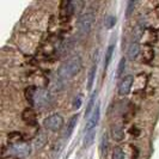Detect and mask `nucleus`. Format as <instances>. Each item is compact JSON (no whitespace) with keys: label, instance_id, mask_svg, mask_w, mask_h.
<instances>
[{"label":"nucleus","instance_id":"obj_17","mask_svg":"<svg viewBox=\"0 0 159 159\" xmlns=\"http://www.w3.org/2000/svg\"><path fill=\"white\" fill-rule=\"evenodd\" d=\"M114 44H110L108 49H107V52H105V60H104V70H107L108 68V66L110 64V61H111V57H112V54H114Z\"/></svg>","mask_w":159,"mask_h":159},{"label":"nucleus","instance_id":"obj_15","mask_svg":"<svg viewBox=\"0 0 159 159\" xmlns=\"http://www.w3.org/2000/svg\"><path fill=\"white\" fill-rule=\"evenodd\" d=\"M108 146H109V140H108V134L104 133L102 138H101V143H99V152L102 156H107L108 152Z\"/></svg>","mask_w":159,"mask_h":159},{"label":"nucleus","instance_id":"obj_13","mask_svg":"<svg viewBox=\"0 0 159 159\" xmlns=\"http://www.w3.org/2000/svg\"><path fill=\"white\" fill-rule=\"evenodd\" d=\"M78 119H79V115H78V114H77V115H73L71 117L68 125H67V128H66V132H65L66 138H70V136H71L72 132H73V129L75 128V125H77V122H78Z\"/></svg>","mask_w":159,"mask_h":159},{"label":"nucleus","instance_id":"obj_8","mask_svg":"<svg viewBox=\"0 0 159 159\" xmlns=\"http://www.w3.org/2000/svg\"><path fill=\"white\" fill-rule=\"evenodd\" d=\"M22 119L23 121L28 125V126H36L37 125V116H36V112L32 108H26L23 112H22Z\"/></svg>","mask_w":159,"mask_h":159},{"label":"nucleus","instance_id":"obj_19","mask_svg":"<svg viewBox=\"0 0 159 159\" xmlns=\"http://www.w3.org/2000/svg\"><path fill=\"white\" fill-rule=\"evenodd\" d=\"M125 70H126V59L122 57L119 62V68H117V72H116V78H121L125 73Z\"/></svg>","mask_w":159,"mask_h":159},{"label":"nucleus","instance_id":"obj_11","mask_svg":"<svg viewBox=\"0 0 159 159\" xmlns=\"http://www.w3.org/2000/svg\"><path fill=\"white\" fill-rule=\"evenodd\" d=\"M140 54V44L138 42H133L129 44L128 47V52H127V56L128 59L130 60H135L136 57Z\"/></svg>","mask_w":159,"mask_h":159},{"label":"nucleus","instance_id":"obj_1","mask_svg":"<svg viewBox=\"0 0 159 159\" xmlns=\"http://www.w3.org/2000/svg\"><path fill=\"white\" fill-rule=\"evenodd\" d=\"M81 66H83V61H81V57L79 55H75L71 57L70 60H67L62 67L60 68V77L62 78H72L74 77L75 74H78L79 71L81 70Z\"/></svg>","mask_w":159,"mask_h":159},{"label":"nucleus","instance_id":"obj_4","mask_svg":"<svg viewBox=\"0 0 159 159\" xmlns=\"http://www.w3.org/2000/svg\"><path fill=\"white\" fill-rule=\"evenodd\" d=\"M43 125L50 132H59L64 126V117L59 114H53L43 121Z\"/></svg>","mask_w":159,"mask_h":159},{"label":"nucleus","instance_id":"obj_18","mask_svg":"<svg viewBox=\"0 0 159 159\" xmlns=\"http://www.w3.org/2000/svg\"><path fill=\"white\" fill-rule=\"evenodd\" d=\"M96 96H97V91L95 92H92V95L90 97V99H89V103H88V107H86V110H85V114H86V116H90V112L92 111V109H95L93 107L96 105Z\"/></svg>","mask_w":159,"mask_h":159},{"label":"nucleus","instance_id":"obj_16","mask_svg":"<svg viewBox=\"0 0 159 159\" xmlns=\"http://www.w3.org/2000/svg\"><path fill=\"white\" fill-rule=\"evenodd\" d=\"M96 72H97V62L92 65L91 70L89 72V75H88V89L91 90L92 86H93V83H95V78H96Z\"/></svg>","mask_w":159,"mask_h":159},{"label":"nucleus","instance_id":"obj_3","mask_svg":"<svg viewBox=\"0 0 159 159\" xmlns=\"http://www.w3.org/2000/svg\"><path fill=\"white\" fill-rule=\"evenodd\" d=\"M30 151H31L30 145L26 143H23V141L13 143L8 147V153L15 156V157H18V158H24V157L29 156Z\"/></svg>","mask_w":159,"mask_h":159},{"label":"nucleus","instance_id":"obj_23","mask_svg":"<svg viewBox=\"0 0 159 159\" xmlns=\"http://www.w3.org/2000/svg\"><path fill=\"white\" fill-rule=\"evenodd\" d=\"M135 1H129L128 2V6H127V12H126V17H130L132 15V12H133V10H134V6H135Z\"/></svg>","mask_w":159,"mask_h":159},{"label":"nucleus","instance_id":"obj_2","mask_svg":"<svg viewBox=\"0 0 159 159\" xmlns=\"http://www.w3.org/2000/svg\"><path fill=\"white\" fill-rule=\"evenodd\" d=\"M93 23H95V15L91 12L85 13L80 17L79 20H78V31L80 35H83V36L89 35L91 29H92Z\"/></svg>","mask_w":159,"mask_h":159},{"label":"nucleus","instance_id":"obj_9","mask_svg":"<svg viewBox=\"0 0 159 159\" xmlns=\"http://www.w3.org/2000/svg\"><path fill=\"white\" fill-rule=\"evenodd\" d=\"M74 12V4L71 1H64L61 4V12H60V16L62 20L68 19L72 16V13Z\"/></svg>","mask_w":159,"mask_h":159},{"label":"nucleus","instance_id":"obj_6","mask_svg":"<svg viewBox=\"0 0 159 159\" xmlns=\"http://www.w3.org/2000/svg\"><path fill=\"white\" fill-rule=\"evenodd\" d=\"M133 81H134V78L133 75H126L123 77L122 80L120 81L119 85V93L121 96H127L129 92H130V89L133 86Z\"/></svg>","mask_w":159,"mask_h":159},{"label":"nucleus","instance_id":"obj_14","mask_svg":"<svg viewBox=\"0 0 159 159\" xmlns=\"http://www.w3.org/2000/svg\"><path fill=\"white\" fill-rule=\"evenodd\" d=\"M96 136V129H92V130H89V132H85V135H84V147H90L92 143H93V140H95Z\"/></svg>","mask_w":159,"mask_h":159},{"label":"nucleus","instance_id":"obj_21","mask_svg":"<svg viewBox=\"0 0 159 159\" xmlns=\"http://www.w3.org/2000/svg\"><path fill=\"white\" fill-rule=\"evenodd\" d=\"M112 159H125V152L121 147H115L112 152Z\"/></svg>","mask_w":159,"mask_h":159},{"label":"nucleus","instance_id":"obj_20","mask_svg":"<svg viewBox=\"0 0 159 159\" xmlns=\"http://www.w3.org/2000/svg\"><path fill=\"white\" fill-rule=\"evenodd\" d=\"M116 24V17L114 16H108L105 18V22H104V25H105V29H112Z\"/></svg>","mask_w":159,"mask_h":159},{"label":"nucleus","instance_id":"obj_10","mask_svg":"<svg viewBox=\"0 0 159 159\" xmlns=\"http://www.w3.org/2000/svg\"><path fill=\"white\" fill-rule=\"evenodd\" d=\"M111 134L115 141H122L125 138V130L122 125L120 123H114L111 126Z\"/></svg>","mask_w":159,"mask_h":159},{"label":"nucleus","instance_id":"obj_7","mask_svg":"<svg viewBox=\"0 0 159 159\" xmlns=\"http://www.w3.org/2000/svg\"><path fill=\"white\" fill-rule=\"evenodd\" d=\"M50 101V96H49V92L47 90H37L36 91V95H35V104L36 107H44L47 105Z\"/></svg>","mask_w":159,"mask_h":159},{"label":"nucleus","instance_id":"obj_12","mask_svg":"<svg viewBox=\"0 0 159 159\" xmlns=\"http://www.w3.org/2000/svg\"><path fill=\"white\" fill-rule=\"evenodd\" d=\"M36 91H37V89L35 88V86H29V88L25 89V91H24V93H25V98H26V101L29 102V104L34 107V104H35V95H36Z\"/></svg>","mask_w":159,"mask_h":159},{"label":"nucleus","instance_id":"obj_5","mask_svg":"<svg viewBox=\"0 0 159 159\" xmlns=\"http://www.w3.org/2000/svg\"><path fill=\"white\" fill-rule=\"evenodd\" d=\"M99 119H101V103H97L92 114L89 116L88 123H86V127H85V132L96 129L98 122H99Z\"/></svg>","mask_w":159,"mask_h":159},{"label":"nucleus","instance_id":"obj_22","mask_svg":"<svg viewBox=\"0 0 159 159\" xmlns=\"http://www.w3.org/2000/svg\"><path fill=\"white\" fill-rule=\"evenodd\" d=\"M81 101H83V98H81V95H78L75 96V98L73 99V109L74 110H77V109H79L80 107H81Z\"/></svg>","mask_w":159,"mask_h":159}]
</instances>
